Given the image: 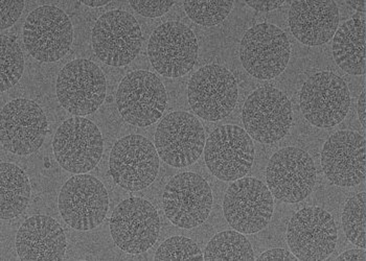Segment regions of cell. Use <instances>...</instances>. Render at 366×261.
Wrapping results in <instances>:
<instances>
[{"mask_svg": "<svg viewBox=\"0 0 366 261\" xmlns=\"http://www.w3.org/2000/svg\"><path fill=\"white\" fill-rule=\"evenodd\" d=\"M207 261L254 260V249L249 240L238 231H223L216 234L204 251Z\"/></svg>", "mask_w": 366, "mask_h": 261, "instance_id": "26", "label": "cell"}, {"mask_svg": "<svg viewBox=\"0 0 366 261\" xmlns=\"http://www.w3.org/2000/svg\"><path fill=\"white\" fill-rule=\"evenodd\" d=\"M175 1L167 0H130V6L135 12L147 18L162 17L169 12Z\"/></svg>", "mask_w": 366, "mask_h": 261, "instance_id": "31", "label": "cell"}, {"mask_svg": "<svg viewBox=\"0 0 366 261\" xmlns=\"http://www.w3.org/2000/svg\"><path fill=\"white\" fill-rule=\"evenodd\" d=\"M58 207L61 217L74 230H94L109 209L107 189L94 175H74L61 189Z\"/></svg>", "mask_w": 366, "mask_h": 261, "instance_id": "7", "label": "cell"}, {"mask_svg": "<svg viewBox=\"0 0 366 261\" xmlns=\"http://www.w3.org/2000/svg\"><path fill=\"white\" fill-rule=\"evenodd\" d=\"M238 84L234 74L221 65L209 64L192 76L187 96L196 116L219 121L234 111L238 102Z\"/></svg>", "mask_w": 366, "mask_h": 261, "instance_id": "10", "label": "cell"}, {"mask_svg": "<svg viewBox=\"0 0 366 261\" xmlns=\"http://www.w3.org/2000/svg\"><path fill=\"white\" fill-rule=\"evenodd\" d=\"M159 156L155 145L142 135H128L113 145L109 173L113 181L129 191H141L155 181Z\"/></svg>", "mask_w": 366, "mask_h": 261, "instance_id": "12", "label": "cell"}, {"mask_svg": "<svg viewBox=\"0 0 366 261\" xmlns=\"http://www.w3.org/2000/svg\"><path fill=\"white\" fill-rule=\"evenodd\" d=\"M105 74L96 63L76 58L67 63L56 80V98L66 111L74 116L94 113L106 98Z\"/></svg>", "mask_w": 366, "mask_h": 261, "instance_id": "2", "label": "cell"}, {"mask_svg": "<svg viewBox=\"0 0 366 261\" xmlns=\"http://www.w3.org/2000/svg\"><path fill=\"white\" fill-rule=\"evenodd\" d=\"M234 1L212 0V1H187L183 4V9L189 19L199 26H218L224 21L232 12Z\"/></svg>", "mask_w": 366, "mask_h": 261, "instance_id": "29", "label": "cell"}, {"mask_svg": "<svg viewBox=\"0 0 366 261\" xmlns=\"http://www.w3.org/2000/svg\"><path fill=\"white\" fill-rule=\"evenodd\" d=\"M337 240L335 220L320 207L302 209L289 222L287 242L298 260H327L335 251Z\"/></svg>", "mask_w": 366, "mask_h": 261, "instance_id": "15", "label": "cell"}, {"mask_svg": "<svg viewBox=\"0 0 366 261\" xmlns=\"http://www.w3.org/2000/svg\"><path fill=\"white\" fill-rule=\"evenodd\" d=\"M24 71V57L21 47L10 36H1L0 53V91L14 87Z\"/></svg>", "mask_w": 366, "mask_h": 261, "instance_id": "27", "label": "cell"}, {"mask_svg": "<svg viewBox=\"0 0 366 261\" xmlns=\"http://www.w3.org/2000/svg\"><path fill=\"white\" fill-rule=\"evenodd\" d=\"M156 261L204 260L197 242L184 236H173L164 240L156 251Z\"/></svg>", "mask_w": 366, "mask_h": 261, "instance_id": "30", "label": "cell"}, {"mask_svg": "<svg viewBox=\"0 0 366 261\" xmlns=\"http://www.w3.org/2000/svg\"><path fill=\"white\" fill-rule=\"evenodd\" d=\"M66 246L62 227L47 215L29 218L16 235V251L21 261L62 260Z\"/></svg>", "mask_w": 366, "mask_h": 261, "instance_id": "22", "label": "cell"}, {"mask_svg": "<svg viewBox=\"0 0 366 261\" xmlns=\"http://www.w3.org/2000/svg\"><path fill=\"white\" fill-rule=\"evenodd\" d=\"M160 232L157 210L142 198H130L117 205L110 218V233L119 249L128 254L148 251Z\"/></svg>", "mask_w": 366, "mask_h": 261, "instance_id": "19", "label": "cell"}, {"mask_svg": "<svg viewBox=\"0 0 366 261\" xmlns=\"http://www.w3.org/2000/svg\"><path fill=\"white\" fill-rule=\"evenodd\" d=\"M289 26L300 44L307 46L327 44L338 29L337 4L332 0L293 1L289 11Z\"/></svg>", "mask_w": 366, "mask_h": 261, "instance_id": "23", "label": "cell"}, {"mask_svg": "<svg viewBox=\"0 0 366 261\" xmlns=\"http://www.w3.org/2000/svg\"><path fill=\"white\" fill-rule=\"evenodd\" d=\"M322 166L339 188H352L365 180V138L354 130H339L325 143Z\"/></svg>", "mask_w": 366, "mask_h": 261, "instance_id": "21", "label": "cell"}, {"mask_svg": "<svg viewBox=\"0 0 366 261\" xmlns=\"http://www.w3.org/2000/svg\"><path fill=\"white\" fill-rule=\"evenodd\" d=\"M358 116L359 121H360L361 125L363 128H365L366 121V100H365V89L363 90L361 93L360 98L358 101Z\"/></svg>", "mask_w": 366, "mask_h": 261, "instance_id": "36", "label": "cell"}, {"mask_svg": "<svg viewBox=\"0 0 366 261\" xmlns=\"http://www.w3.org/2000/svg\"><path fill=\"white\" fill-rule=\"evenodd\" d=\"M285 0H246V4L250 8L254 9L259 12H270V11L277 10L285 4Z\"/></svg>", "mask_w": 366, "mask_h": 261, "instance_id": "33", "label": "cell"}, {"mask_svg": "<svg viewBox=\"0 0 366 261\" xmlns=\"http://www.w3.org/2000/svg\"><path fill=\"white\" fill-rule=\"evenodd\" d=\"M257 260H288L296 261L297 258L290 252L284 249H272L269 251L264 252Z\"/></svg>", "mask_w": 366, "mask_h": 261, "instance_id": "34", "label": "cell"}, {"mask_svg": "<svg viewBox=\"0 0 366 261\" xmlns=\"http://www.w3.org/2000/svg\"><path fill=\"white\" fill-rule=\"evenodd\" d=\"M74 41L69 15L55 6H42L29 13L24 26V42L29 55L43 63L66 56Z\"/></svg>", "mask_w": 366, "mask_h": 261, "instance_id": "4", "label": "cell"}, {"mask_svg": "<svg viewBox=\"0 0 366 261\" xmlns=\"http://www.w3.org/2000/svg\"><path fill=\"white\" fill-rule=\"evenodd\" d=\"M246 132L257 143H277L293 123L292 105L288 96L272 86L259 88L248 96L242 111Z\"/></svg>", "mask_w": 366, "mask_h": 261, "instance_id": "1", "label": "cell"}, {"mask_svg": "<svg viewBox=\"0 0 366 261\" xmlns=\"http://www.w3.org/2000/svg\"><path fill=\"white\" fill-rule=\"evenodd\" d=\"M204 158L209 172L217 179L236 181L245 177L254 164L252 138L238 126H221L205 143Z\"/></svg>", "mask_w": 366, "mask_h": 261, "instance_id": "13", "label": "cell"}, {"mask_svg": "<svg viewBox=\"0 0 366 261\" xmlns=\"http://www.w3.org/2000/svg\"><path fill=\"white\" fill-rule=\"evenodd\" d=\"M168 94L162 80L147 71H135L122 80L117 92L119 114L132 126L146 128L164 114Z\"/></svg>", "mask_w": 366, "mask_h": 261, "instance_id": "11", "label": "cell"}, {"mask_svg": "<svg viewBox=\"0 0 366 261\" xmlns=\"http://www.w3.org/2000/svg\"><path fill=\"white\" fill-rule=\"evenodd\" d=\"M337 261H366V252L365 249H352L345 251V253L336 258Z\"/></svg>", "mask_w": 366, "mask_h": 261, "instance_id": "35", "label": "cell"}, {"mask_svg": "<svg viewBox=\"0 0 366 261\" xmlns=\"http://www.w3.org/2000/svg\"><path fill=\"white\" fill-rule=\"evenodd\" d=\"M53 150L61 168L71 174H86L94 170L103 157V136L89 119L72 117L56 130Z\"/></svg>", "mask_w": 366, "mask_h": 261, "instance_id": "6", "label": "cell"}, {"mask_svg": "<svg viewBox=\"0 0 366 261\" xmlns=\"http://www.w3.org/2000/svg\"><path fill=\"white\" fill-rule=\"evenodd\" d=\"M290 56V41L274 24H255L242 39V65L250 76L259 80H271L284 73Z\"/></svg>", "mask_w": 366, "mask_h": 261, "instance_id": "8", "label": "cell"}, {"mask_svg": "<svg viewBox=\"0 0 366 261\" xmlns=\"http://www.w3.org/2000/svg\"><path fill=\"white\" fill-rule=\"evenodd\" d=\"M31 186L26 173L10 162L0 165V217L13 220L28 208Z\"/></svg>", "mask_w": 366, "mask_h": 261, "instance_id": "25", "label": "cell"}, {"mask_svg": "<svg viewBox=\"0 0 366 261\" xmlns=\"http://www.w3.org/2000/svg\"><path fill=\"white\" fill-rule=\"evenodd\" d=\"M81 2L90 8H99L109 4L110 0H82Z\"/></svg>", "mask_w": 366, "mask_h": 261, "instance_id": "37", "label": "cell"}, {"mask_svg": "<svg viewBox=\"0 0 366 261\" xmlns=\"http://www.w3.org/2000/svg\"><path fill=\"white\" fill-rule=\"evenodd\" d=\"M205 143L203 126L189 112H172L156 130L158 156L173 168H187L197 162Z\"/></svg>", "mask_w": 366, "mask_h": 261, "instance_id": "18", "label": "cell"}, {"mask_svg": "<svg viewBox=\"0 0 366 261\" xmlns=\"http://www.w3.org/2000/svg\"><path fill=\"white\" fill-rule=\"evenodd\" d=\"M266 179L269 190L277 200L284 203H298L313 191L315 164L306 150L288 146L271 157Z\"/></svg>", "mask_w": 366, "mask_h": 261, "instance_id": "16", "label": "cell"}, {"mask_svg": "<svg viewBox=\"0 0 366 261\" xmlns=\"http://www.w3.org/2000/svg\"><path fill=\"white\" fill-rule=\"evenodd\" d=\"M365 18L359 13L345 22L334 35V60L343 71L351 76L365 74Z\"/></svg>", "mask_w": 366, "mask_h": 261, "instance_id": "24", "label": "cell"}, {"mask_svg": "<svg viewBox=\"0 0 366 261\" xmlns=\"http://www.w3.org/2000/svg\"><path fill=\"white\" fill-rule=\"evenodd\" d=\"M212 191L204 178L195 173L175 175L167 184L164 209L167 218L178 228L201 226L211 215Z\"/></svg>", "mask_w": 366, "mask_h": 261, "instance_id": "17", "label": "cell"}, {"mask_svg": "<svg viewBox=\"0 0 366 261\" xmlns=\"http://www.w3.org/2000/svg\"><path fill=\"white\" fill-rule=\"evenodd\" d=\"M49 132L46 116L37 103L26 98L11 101L1 111L0 139L4 150L18 156L37 152Z\"/></svg>", "mask_w": 366, "mask_h": 261, "instance_id": "20", "label": "cell"}, {"mask_svg": "<svg viewBox=\"0 0 366 261\" xmlns=\"http://www.w3.org/2000/svg\"><path fill=\"white\" fill-rule=\"evenodd\" d=\"M347 4L351 6L352 9L358 11V12L365 13L366 11V1H358V0H347Z\"/></svg>", "mask_w": 366, "mask_h": 261, "instance_id": "38", "label": "cell"}, {"mask_svg": "<svg viewBox=\"0 0 366 261\" xmlns=\"http://www.w3.org/2000/svg\"><path fill=\"white\" fill-rule=\"evenodd\" d=\"M198 41L189 26L169 21L154 29L148 45L151 64L160 76L177 78L195 66Z\"/></svg>", "mask_w": 366, "mask_h": 261, "instance_id": "14", "label": "cell"}, {"mask_svg": "<svg viewBox=\"0 0 366 261\" xmlns=\"http://www.w3.org/2000/svg\"><path fill=\"white\" fill-rule=\"evenodd\" d=\"M142 33L139 22L130 13L113 10L99 18L92 33L97 57L113 67L130 64L142 49Z\"/></svg>", "mask_w": 366, "mask_h": 261, "instance_id": "3", "label": "cell"}, {"mask_svg": "<svg viewBox=\"0 0 366 261\" xmlns=\"http://www.w3.org/2000/svg\"><path fill=\"white\" fill-rule=\"evenodd\" d=\"M24 0H1L0 1V29L4 31L14 26L24 12Z\"/></svg>", "mask_w": 366, "mask_h": 261, "instance_id": "32", "label": "cell"}, {"mask_svg": "<svg viewBox=\"0 0 366 261\" xmlns=\"http://www.w3.org/2000/svg\"><path fill=\"white\" fill-rule=\"evenodd\" d=\"M300 100L305 118L322 129L339 125L351 107L349 86L340 76L331 71L311 76L302 85Z\"/></svg>", "mask_w": 366, "mask_h": 261, "instance_id": "5", "label": "cell"}, {"mask_svg": "<svg viewBox=\"0 0 366 261\" xmlns=\"http://www.w3.org/2000/svg\"><path fill=\"white\" fill-rule=\"evenodd\" d=\"M342 227L347 240L355 246L366 247V193L355 195L345 204Z\"/></svg>", "mask_w": 366, "mask_h": 261, "instance_id": "28", "label": "cell"}, {"mask_svg": "<svg viewBox=\"0 0 366 261\" xmlns=\"http://www.w3.org/2000/svg\"><path fill=\"white\" fill-rule=\"evenodd\" d=\"M274 209L272 193L261 180L241 178L225 193L223 213L228 224L242 234H254L267 227Z\"/></svg>", "mask_w": 366, "mask_h": 261, "instance_id": "9", "label": "cell"}]
</instances>
